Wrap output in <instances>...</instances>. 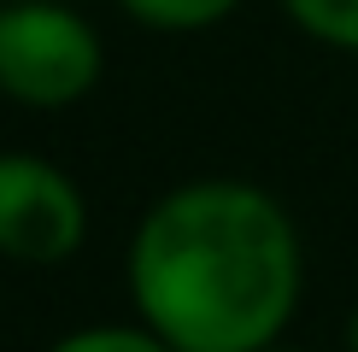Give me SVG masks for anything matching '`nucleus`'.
<instances>
[{
	"instance_id": "4",
	"label": "nucleus",
	"mask_w": 358,
	"mask_h": 352,
	"mask_svg": "<svg viewBox=\"0 0 358 352\" xmlns=\"http://www.w3.org/2000/svg\"><path fill=\"white\" fill-rule=\"evenodd\" d=\"M241 6L247 0H117V12L153 36H200V29L229 24Z\"/></svg>"
},
{
	"instance_id": "6",
	"label": "nucleus",
	"mask_w": 358,
	"mask_h": 352,
	"mask_svg": "<svg viewBox=\"0 0 358 352\" xmlns=\"http://www.w3.org/2000/svg\"><path fill=\"white\" fill-rule=\"evenodd\" d=\"M48 352H176L159 329H147L141 317L129 323H83V329H65Z\"/></svg>"
},
{
	"instance_id": "1",
	"label": "nucleus",
	"mask_w": 358,
	"mask_h": 352,
	"mask_svg": "<svg viewBox=\"0 0 358 352\" xmlns=\"http://www.w3.org/2000/svg\"><path fill=\"white\" fill-rule=\"evenodd\" d=\"M129 311L176 352H264L306 300L294 212L247 176H188L141 212L124 247Z\"/></svg>"
},
{
	"instance_id": "8",
	"label": "nucleus",
	"mask_w": 358,
	"mask_h": 352,
	"mask_svg": "<svg viewBox=\"0 0 358 352\" xmlns=\"http://www.w3.org/2000/svg\"><path fill=\"white\" fill-rule=\"evenodd\" d=\"M264 352H306V346H288V341H276V346H264Z\"/></svg>"
},
{
	"instance_id": "5",
	"label": "nucleus",
	"mask_w": 358,
	"mask_h": 352,
	"mask_svg": "<svg viewBox=\"0 0 358 352\" xmlns=\"http://www.w3.org/2000/svg\"><path fill=\"white\" fill-rule=\"evenodd\" d=\"M276 6L306 41L358 59V0H276Z\"/></svg>"
},
{
	"instance_id": "3",
	"label": "nucleus",
	"mask_w": 358,
	"mask_h": 352,
	"mask_svg": "<svg viewBox=\"0 0 358 352\" xmlns=\"http://www.w3.org/2000/svg\"><path fill=\"white\" fill-rule=\"evenodd\" d=\"M88 194L65 165L41 153H0V258L65 264L88 241Z\"/></svg>"
},
{
	"instance_id": "7",
	"label": "nucleus",
	"mask_w": 358,
	"mask_h": 352,
	"mask_svg": "<svg viewBox=\"0 0 358 352\" xmlns=\"http://www.w3.org/2000/svg\"><path fill=\"white\" fill-rule=\"evenodd\" d=\"M347 352H358V305L347 311Z\"/></svg>"
},
{
	"instance_id": "2",
	"label": "nucleus",
	"mask_w": 358,
	"mask_h": 352,
	"mask_svg": "<svg viewBox=\"0 0 358 352\" xmlns=\"http://www.w3.org/2000/svg\"><path fill=\"white\" fill-rule=\"evenodd\" d=\"M106 77V36L77 0L0 6V100L24 112H71Z\"/></svg>"
}]
</instances>
